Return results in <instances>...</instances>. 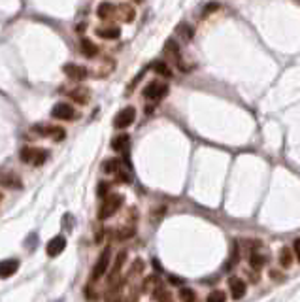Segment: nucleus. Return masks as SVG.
Listing matches in <instances>:
<instances>
[{
  "label": "nucleus",
  "instance_id": "f257e3e1",
  "mask_svg": "<svg viewBox=\"0 0 300 302\" xmlns=\"http://www.w3.org/2000/svg\"><path fill=\"white\" fill-rule=\"evenodd\" d=\"M123 204V196L121 194H108L104 196L102 204L98 208V219H108L112 217Z\"/></svg>",
  "mask_w": 300,
  "mask_h": 302
},
{
  "label": "nucleus",
  "instance_id": "393cba45",
  "mask_svg": "<svg viewBox=\"0 0 300 302\" xmlns=\"http://www.w3.org/2000/svg\"><path fill=\"white\" fill-rule=\"evenodd\" d=\"M291 261H293V257H291V251L287 248H283L281 251H279V263L287 268V266H291Z\"/></svg>",
  "mask_w": 300,
  "mask_h": 302
},
{
  "label": "nucleus",
  "instance_id": "bb28decb",
  "mask_svg": "<svg viewBox=\"0 0 300 302\" xmlns=\"http://www.w3.org/2000/svg\"><path fill=\"white\" fill-rule=\"evenodd\" d=\"M249 264H251L253 268H261V266L264 264V257H262V255H257V253H251V255H249Z\"/></svg>",
  "mask_w": 300,
  "mask_h": 302
},
{
  "label": "nucleus",
  "instance_id": "473e14b6",
  "mask_svg": "<svg viewBox=\"0 0 300 302\" xmlns=\"http://www.w3.org/2000/svg\"><path fill=\"white\" fill-rule=\"evenodd\" d=\"M134 2H144V0H134Z\"/></svg>",
  "mask_w": 300,
  "mask_h": 302
},
{
  "label": "nucleus",
  "instance_id": "f8f14e48",
  "mask_svg": "<svg viewBox=\"0 0 300 302\" xmlns=\"http://www.w3.org/2000/svg\"><path fill=\"white\" fill-rule=\"evenodd\" d=\"M19 270V261L17 259H4L0 261V278H10Z\"/></svg>",
  "mask_w": 300,
  "mask_h": 302
},
{
  "label": "nucleus",
  "instance_id": "6e6552de",
  "mask_svg": "<svg viewBox=\"0 0 300 302\" xmlns=\"http://www.w3.org/2000/svg\"><path fill=\"white\" fill-rule=\"evenodd\" d=\"M51 115L55 119H61V121H70V119L75 117V110L74 106H70L68 102H59L55 104L53 110H51Z\"/></svg>",
  "mask_w": 300,
  "mask_h": 302
},
{
  "label": "nucleus",
  "instance_id": "9d476101",
  "mask_svg": "<svg viewBox=\"0 0 300 302\" xmlns=\"http://www.w3.org/2000/svg\"><path fill=\"white\" fill-rule=\"evenodd\" d=\"M63 72H65L70 79H75V81H81L87 77V68L85 66H79V65H74V63H68V65L63 66Z\"/></svg>",
  "mask_w": 300,
  "mask_h": 302
},
{
  "label": "nucleus",
  "instance_id": "f3484780",
  "mask_svg": "<svg viewBox=\"0 0 300 302\" xmlns=\"http://www.w3.org/2000/svg\"><path fill=\"white\" fill-rule=\"evenodd\" d=\"M115 11L119 13V19L125 23H132L134 21V10H132V6H129V4H121V6H117L115 8Z\"/></svg>",
  "mask_w": 300,
  "mask_h": 302
},
{
  "label": "nucleus",
  "instance_id": "39448f33",
  "mask_svg": "<svg viewBox=\"0 0 300 302\" xmlns=\"http://www.w3.org/2000/svg\"><path fill=\"white\" fill-rule=\"evenodd\" d=\"M134 119H136V110L132 108V106H127V108H123L113 117V127L115 129H127V127H130L134 123Z\"/></svg>",
  "mask_w": 300,
  "mask_h": 302
},
{
  "label": "nucleus",
  "instance_id": "5701e85b",
  "mask_svg": "<svg viewBox=\"0 0 300 302\" xmlns=\"http://www.w3.org/2000/svg\"><path fill=\"white\" fill-rule=\"evenodd\" d=\"M180 301L182 302H196V293L189 287H182L180 289Z\"/></svg>",
  "mask_w": 300,
  "mask_h": 302
},
{
  "label": "nucleus",
  "instance_id": "412c9836",
  "mask_svg": "<svg viewBox=\"0 0 300 302\" xmlns=\"http://www.w3.org/2000/svg\"><path fill=\"white\" fill-rule=\"evenodd\" d=\"M176 33L180 34L185 42H189V40H193L194 29L189 25V23H180V25H178V29H176Z\"/></svg>",
  "mask_w": 300,
  "mask_h": 302
},
{
  "label": "nucleus",
  "instance_id": "aec40b11",
  "mask_svg": "<svg viewBox=\"0 0 300 302\" xmlns=\"http://www.w3.org/2000/svg\"><path fill=\"white\" fill-rule=\"evenodd\" d=\"M123 168V161L121 159H108L102 162V170L106 174H117Z\"/></svg>",
  "mask_w": 300,
  "mask_h": 302
},
{
  "label": "nucleus",
  "instance_id": "2eb2a0df",
  "mask_svg": "<svg viewBox=\"0 0 300 302\" xmlns=\"http://www.w3.org/2000/svg\"><path fill=\"white\" fill-rule=\"evenodd\" d=\"M97 36L104 38V40H117L121 36V31H119V27H98Z\"/></svg>",
  "mask_w": 300,
  "mask_h": 302
},
{
  "label": "nucleus",
  "instance_id": "c85d7f7f",
  "mask_svg": "<svg viewBox=\"0 0 300 302\" xmlns=\"http://www.w3.org/2000/svg\"><path fill=\"white\" fill-rule=\"evenodd\" d=\"M108 191H110V185L106 184V182H100L98 184V196H108Z\"/></svg>",
  "mask_w": 300,
  "mask_h": 302
},
{
  "label": "nucleus",
  "instance_id": "7ed1b4c3",
  "mask_svg": "<svg viewBox=\"0 0 300 302\" xmlns=\"http://www.w3.org/2000/svg\"><path fill=\"white\" fill-rule=\"evenodd\" d=\"M168 95V85L162 81H151L144 89V97L148 100H161Z\"/></svg>",
  "mask_w": 300,
  "mask_h": 302
},
{
  "label": "nucleus",
  "instance_id": "6ab92c4d",
  "mask_svg": "<svg viewBox=\"0 0 300 302\" xmlns=\"http://www.w3.org/2000/svg\"><path fill=\"white\" fill-rule=\"evenodd\" d=\"M115 13V6L112 2H100L97 8V15L100 19H110Z\"/></svg>",
  "mask_w": 300,
  "mask_h": 302
},
{
  "label": "nucleus",
  "instance_id": "423d86ee",
  "mask_svg": "<svg viewBox=\"0 0 300 302\" xmlns=\"http://www.w3.org/2000/svg\"><path fill=\"white\" fill-rule=\"evenodd\" d=\"M0 187H8V189H21L23 182L21 178L11 170L0 168Z\"/></svg>",
  "mask_w": 300,
  "mask_h": 302
},
{
  "label": "nucleus",
  "instance_id": "c756f323",
  "mask_svg": "<svg viewBox=\"0 0 300 302\" xmlns=\"http://www.w3.org/2000/svg\"><path fill=\"white\" fill-rule=\"evenodd\" d=\"M293 249H295V253H297V259L300 263V238H297L295 242H293Z\"/></svg>",
  "mask_w": 300,
  "mask_h": 302
},
{
  "label": "nucleus",
  "instance_id": "20e7f679",
  "mask_svg": "<svg viewBox=\"0 0 300 302\" xmlns=\"http://www.w3.org/2000/svg\"><path fill=\"white\" fill-rule=\"evenodd\" d=\"M110 259H112V251H110V248H106L100 253V257H98L95 266H93V272H91V278L93 280H100L106 274L108 266H110Z\"/></svg>",
  "mask_w": 300,
  "mask_h": 302
},
{
  "label": "nucleus",
  "instance_id": "9b49d317",
  "mask_svg": "<svg viewBox=\"0 0 300 302\" xmlns=\"http://www.w3.org/2000/svg\"><path fill=\"white\" fill-rule=\"evenodd\" d=\"M65 248H66V238L65 236H55L49 240V244H47L45 251H47L49 257H59V255L65 251Z\"/></svg>",
  "mask_w": 300,
  "mask_h": 302
},
{
  "label": "nucleus",
  "instance_id": "b1692460",
  "mask_svg": "<svg viewBox=\"0 0 300 302\" xmlns=\"http://www.w3.org/2000/svg\"><path fill=\"white\" fill-rule=\"evenodd\" d=\"M226 297L223 291H219V289H214V291L208 295V301L206 302H225Z\"/></svg>",
  "mask_w": 300,
  "mask_h": 302
},
{
  "label": "nucleus",
  "instance_id": "a211bd4d",
  "mask_svg": "<svg viewBox=\"0 0 300 302\" xmlns=\"http://www.w3.org/2000/svg\"><path fill=\"white\" fill-rule=\"evenodd\" d=\"M164 53H168L178 63V66L183 70V65H182V59H180V47H178V43L174 42V40H168L166 45H164Z\"/></svg>",
  "mask_w": 300,
  "mask_h": 302
},
{
  "label": "nucleus",
  "instance_id": "1a4fd4ad",
  "mask_svg": "<svg viewBox=\"0 0 300 302\" xmlns=\"http://www.w3.org/2000/svg\"><path fill=\"white\" fill-rule=\"evenodd\" d=\"M228 289H230V297H232L234 301H240V299H244V297H246L247 285H246V281L242 280V278H236V276H232V278L228 280Z\"/></svg>",
  "mask_w": 300,
  "mask_h": 302
},
{
  "label": "nucleus",
  "instance_id": "0eeeda50",
  "mask_svg": "<svg viewBox=\"0 0 300 302\" xmlns=\"http://www.w3.org/2000/svg\"><path fill=\"white\" fill-rule=\"evenodd\" d=\"M33 130H34V132H38V134H42V136H51L55 142L65 140V136H66L65 129H61V127H49V125H34Z\"/></svg>",
  "mask_w": 300,
  "mask_h": 302
},
{
  "label": "nucleus",
  "instance_id": "4be33fe9",
  "mask_svg": "<svg viewBox=\"0 0 300 302\" xmlns=\"http://www.w3.org/2000/svg\"><path fill=\"white\" fill-rule=\"evenodd\" d=\"M151 68H153L157 74L164 76V77H170V76H172V70L168 68V65H166L164 61H155V63L151 65Z\"/></svg>",
  "mask_w": 300,
  "mask_h": 302
},
{
  "label": "nucleus",
  "instance_id": "7c9ffc66",
  "mask_svg": "<svg viewBox=\"0 0 300 302\" xmlns=\"http://www.w3.org/2000/svg\"><path fill=\"white\" fill-rule=\"evenodd\" d=\"M217 8H219V4H210V6H208V8H206V10H204V17H206V15H208V13H210V11L217 10Z\"/></svg>",
  "mask_w": 300,
  "mask_h": 302
},
{
  "label": "nucleus",
  "instance_id": "ddd939ff",
  "mask_svg": "<svg viewBox=\"0 0 300 302\" xmlns=\"http://www.w3.org/2000/svg\"><path fill=\"white\" fill-rule=\"evenodd\" d=\"M130 146V136L129 134H119L112 140V150L117 153H127Z\"/></svg>",
  "mask_w": 300,
  "mask_h": 302
},
{
  "label": "nucleus",
  "instance_id": "4468645a",
  "mask_svg": "<svg viewBox=\"0 0 300 302\" xmlns=\"http://www.w3.org/2000/svg\"><path fill=\"white\" fill-rule=\"evenodd\" d=\"M79 51L85 55L87 59H93V57H97L98 47L95 45V42H91L89 38H81V42H79Z\"/></svg>",
  "mask_w": 300,
  "mask_h": 302
},
{
  "label": "nucleus",
  "instance_id": "cd10ccee",
  "mask_svg": "<svg viewBox=\"0 0 300 302\" xmlns=\"http://www.w3.org/2000/svg\"><path fill=\"white\" fill-rule=\"evenodd\" d=\"M72 225H74V217H72V214H66V216L63 217V226H65L66 230H70Z\"/></svg>",
  "mask_w": 300,
  "mask_h": 302
},
{
  "label": "nucleus",
  "instance_id": "a878e982",
  "mask_svg": "<svg viewBox=\"0 0 300 302\" xmlns=\"http://www.w3.org/2000/svg\"><path fill=\"white\" fill-rule=\"evenodd\" d=\"M155 299L159 302H172L170 295H168V291H166L164 287H157V289H155Z\"/></svg>",
  "mask_w": 300,
  "mask_h": 302
},
{
  "label": "nucleus",
  "instance_id": "f03ea898",
  "mask_svg": "<svg viewBox=\"0 0 300 302\" xmlns=\"http://www.w3.org/2000/svg\"><path fill=\"white\" fill-rule=\"evenodd\" d=\"M47 157H49L47 150H42V148H23L21 150V161L33 164V166H42L47 161Z\"/></svg>",
  "mask_w": 300,
  "mask_h": 302
},
{
  "label": "nucleus",
  "instance_id": "2f4dec72",
  "mask_svg": "<svg viewBox=\"0 0 300 302\" xmlns=\"http://www.w3.org/2000/svg\"><path fill=\"white\" fill-rule=\"evenodd\" d=\"M170 281H172V283H178V285H180V283H183V280H180V278H174V276L170 278Z\"/></svg>",
  "mask_w": 300,
  "mask_h": 302
},
{
  "label": "nucleus",
  "instance_id": "dca6fc26",
  "mask_svg": "<svg viewBox=\"0 0 300 302\" xmlns=\"http://www.w3.org/2000/svg\"><path fill=\"white\" fill-rule=\"evenodd\" d=\"M89 97H91V93H89V89L87 87H75L70 91V98L75 100V102H79V104H85L89 102Z\"/></svg>",
  "mask_w": 300,
  "mask_h": 302
}]
</instances>
